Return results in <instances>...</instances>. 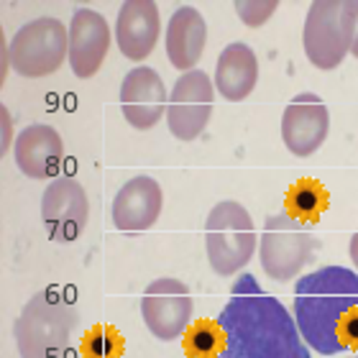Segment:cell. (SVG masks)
Masks as SVG:
<instances>
[{"mask_svg":"<svg viewBox=\"0 0 358 358\" xmlns=\"http://www.w3.org/2000/svg\"><path fill=\"white\" fill-rule=\"evenodd\" d=\"M215 320L225 333V348L217 358H310L292 313L254 274L236 279L231 299Z\"/></svg>","mask_w":358,"mask_h":358,"instance_id":"1","label":"cell"},{"mask_svg":"<svg viewBox=\"0 0 358 358\" xmlns=\"http://www.w3.org/2000/svg\"><path fill=\"white\" fill-rule=\"evenodd\" d=\"M358 307V274L345 266H322L299 276L294 284L292 317L307 348L322 356L343 353L338 325Z\"/></svg>","mask_w":358,"mask_h":358,"instance_id":"2","label":"cell"},{"mask_svg":"<svg viewBox=\"0 0 358 358\" xmlns=\"http://www.w3.org/2000/svg\"><path fill=\"white\" fill-rule=\"evenodd\" d=\"M80 328V310L64 289L46 287L23 305L13 322L21 358H67Z\"/></svg>","mask_w":358,"mask_h":358,"instance_id":"3","label":"cell"},{"mask_svg":"<svg viewBox=\"0 0 358 358\" xmlns=\"http://www.w3.org/2000/svg\"><path fill=\"white\" fill-rule=\"evenodd\" d=\"M205 251L217 276H236L256 254V225L236 200L217 202L205 220Z\"/></svg>","mask_w":358,"mask_h":358,"instance_id":"4","label":"cell"},{"mask_svg":"<svg viewBox=\"0 0 358 358\" xmlns=\"http://www.w3.org/2000/svg\"><path fill=\"white\" fill-rule=\"evenodd\" d=\"M356 31V3L353 0H315L305 18L302 46L310 64L330 72L343 64L351 54Z\"/></svg>","mask_w":358,"mask_h":358,"instance_id":"5","label":"cell"},{"mask_svg":"<svg viewBox=\"0 0 358 358\" xmlns=\"http://www.w3.org/2000/svg\"><path fill=\"white\" fill-rule=\"evenodd\" d=\"M315 248H320V241L315 238L313 225L282 210L268 215L264 223L259 238V262L266 276L276 282H289L313 262Z\"/></svg>","mask_w":358,"mask_h":358,"instance_id":"6","label":"cell"},{"mask_svg":"<svg viewBox=\"0 0 358 358\" xmlns=\"http://www.w3.org/2000/svg\"><path fill=\"white\" fill-rule=\"evenodd\" d=\"M64 59H69V26L52 15L23 23L8 46V64L26 80L59 72Z\"/></svg>","mask_w":358,"mask_h":358,"instance_id":"7","label":"cell"},{"mask_svg":"<svg viewBox=\"0 0 358 358\" xmlns=\"http://www.w3.org/2000/svg\"><path fill=\"white\" fill-rule=\"evenodd\" d=\"M194 302L182 279L159 276L146 284L141 297V317L149 333L162 343H172L187 333L192 325Z\"/></svg>","mask_w":358,"mask_h":358,"instance_id":"8","label":"cell"},{"mask_svg":"<svg viewBox=\"0 0 358 358\" xmlns=\"http://www.w3.org/2000/svg\"><path fill=\"white\" fill-rule=\"evenodd\" d=\"M213 103H215V85L208 72L202 69L185 72L169 92V105H166L169 134L179 141H194L210 123Z\"/></svg>","mask_w":358,"mask_h":358,"instance_id":"9","label":"cell"},{"mask_svg":"<svg viewBox=\"0 0 358 358\" xmlns=\"http://www.w3.org/2000/svg\"><path fill=\"white\" fill-rule=\"evenodd\" d=\"M41 220L49 238L72 243L85 233L90 220V200L75 177H57L41 194Z\"/></svg>","mask_w":358,"mask_h":358,"instance_id":"10","label":"cell"},{"mask_svg":"<svg viewBox=\"0 0 358 358\" xmlns=\"http://www.w3.org/2000/svg\"><path fill=\"white\" fill-rule=\"evenodd\" d=\"M330 134V113L315 92H297L292 97L282 115L284 146L294 157H310L320 149Z\"/></svg>","mask_w":358,"mask_h":358,"instance_id":"11","label":"cell"},{"mask_svg":"<svg viewBox=\"0 0 358 358\" xmlns=\"http://www.w3.org/2000/svg\"><path fill=\"white\" fill-rule=\"evenodd\" d=\"M169 92L154 67H134L120 83V113L136 131H149L166 115Z\"/></svg>","mask_w":358,"mask_h":358,"instance_id":"12","label":"cell"},{"mask_svg":"<svg viewBox=\"0 0 358 358\" xmlns=\"http://www.w3.org/2000/svg\"><path fill=\"white\" fill-rule=\"evenodd\" d=\"M110 52V26L100 10L80 8L69 21V67L80 80L95 77Z\"/></svg>","mask_w":358,"mask_h":358,"instance_id":"13","label":"cell"},{"mask_svg":"<svg viewBox=\"0 0 358 358\" xmlns=\"http://www.w3.org/2000/svg\"><path fill=\"white\" fill-rule=\"evenodd\" d=\"M164 208V192L162 185L149 174L128 179L113 197L110 220L123 233H141L154 228Z\"/></svg>","mask_w":358,"mask_h":358,"instance_id":"14","label":"cell"},{"mask_svg":"<svg viewBox=\"0 0 358 358\" xmlns=\"http://www.w3.org/2000/svg\"><path fill=\"white\" fill-rule=\"evenodd\" d=\"M162 15L154 0H126L115 18V44L131 62L146 59L157 49Z\"/></svg>","mask_w":358,"mask_h":358,"instance_id":"15","label":"cell"},{"mask_svg":"<svg viewBox=\"0 0 358 358\" xmlns=\"http://www.w3.org/2000/svg\"><path fill=\"white\" fill-rule=\"evenodd\" d=\"M13 157L29 179H52L64 164V141L54 126L31 123L15 138Z\"/></svg>","mask_w":358,"mask_h":358,"instance_id":"16","label":"cell"},{"mask_svg":"<svg viewBox=\"0 0 358 358\" xmlns=\"http://www.w3.org/2000/svg\"><path fill=\"white\" fill-rule=\"evenodd\" d=\"M208 44V23L202 13L192 6L177 8L166 23V59L172 62V67L179 69L182 75L197 69V62L202 59Z\"/></svg>","mask_w":358,"mask_h":358,"instance_id":"17","label":"cell"},{"mask_svg":"<svg viewBox=\"0 0 358 358\" xmlns=\"http://www.w3.org/2000/svg\"><path fill=\"white\" fill-rule=\"evenodd\" d=\"M259 59L256 52L243 41H231L215 64V90L228 103H241L256 90Z\"/></svg>","mask_w":358,"mask_h":358,"instance_id":"18","label":"cell"},{"mask_svg":"<svg viewBox=\"0 0 358 358\" xmlns=\"http://www.w3.org/2000/svg\"><path fill=\"white\" fill-rule=\"evenodd\" d=\"M328 210V189L315 179H299L287 194V213L313 225Z\"/></svg>","mask_w":358,"mask_h":358,"instance_id":"19","label":"cell"},{"mask_svg":"<svg viewBox=\"0 0 358 358\" xmlns=\"http://www.w3.org/2000/svg\"><path fill=\"white\" fill-rule=\"evenodd\" d=\"M225 348V333L217 320H197L185 333V351L192 358H217Z\"/></svg>","mask_w":358,"mask_h":358,"instance_id":"20","label":"cell"},{"mask_svg":"<svg viewBox=\"0 0 358 358\" xmlns=\"http://www.w3.org/2000/svg\"><path fill=\"white\" fill-rule=\"evenodd\" d=\"M85 353L87 358H118L123 353V338L115 328L97 325L85 338Z\"/></svg>","mask_w":358,"mask_h":358,"instance_id":"21","label":"cell"},{"mask_svg":"<svg viewBox=\"0 0 358 358\" xmlns=\"http://www.w3.org/2000/svg\"><path fill=\"white\" fill-rule=\"evenodd\" d=\"M233 10L251 29H259L279 10V0H236Z\"/></svg>","mask_w":358,"mask_h":358,"instance_id":"22","label":"cell"},{"mask_svg":"<svg viewBox=\"0 0 358 358\" xmlns=\"http://www.w3.org/2000/svg\"><path fill=\"white\" fill-rule=\"evenodd\" d=\"M338 341L343 351H358V307H353L338 325Z\"/></svg>","mask_w":358,"mask_h":358,"instance_id":"23","label":"cell"},{"mask_svg":"<svg viewBox=\"0 0 358 358\" xmlns=\"http://www.w3.org/2000/svg\"><path fill=\"white\" fill-rule=\"evenodd\" d=\"M0 113H3V146H0V151L8 154V146H10V131H13V126H10V120H8L6 105H0Z\"/></svg>","mask_w":358,"mask_h":358,"instance_id":"24","label":"cell"},{"mask_svg":"<svg viewBox=\"0 0 358 358\" xmlns=\"http://www.w3.org/2000/svg\"><path fill=\"white\" fill-rule=\"evenodd\" d=\"M348 254H351V262H353V271L358 274V233L356 236H351V243H348Z\"/></svg>","mask_w":358,"mask_h":358,"instance_id":"25","label":"cell"},{"mask_svg":"<svg viewBox=\"0 0 358 358\" xmlns=\"http://www.w3.org/2000/svg\"><path fill=\"white\" fill-rule=\"evenodd\" d=\"M356 3V31H353V46H351V54L358 59V0H353Z\"/></svg>","mask_w":358,"mask_h":358,"instance_id":"26","label":"cell"},{"mask_svg":"<svg viewBox=\"0 0 358 358\" xmlns=\"http://www.w3.org/2000/svg\"><path fill=\"white\" fill-rule=\"evenodd\" d=\"M356 358H358V356H356Z\"/></svg>","mask_w":358,"mask_h":358,"instance_id":"27","label":"cell"}]
</instances>
